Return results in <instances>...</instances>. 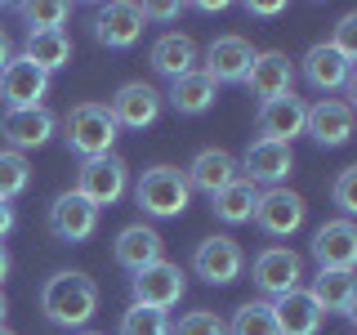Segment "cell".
<instances>
[{
	"label": "cell",
	"mask_w": 357,
	"mask_h": 335,
	"mask_svg": "<svg viewBox=\"0 0 357 335\" xmlns=\"http://www.w3.org/2000/svg\"><path fill=\"white\" fill-rule=\"evenodd\" d=\"M40 313L54 322V327L85 331L89 318L98 313V286L89 282L85 273H76V268H63V273L45 277V286H40Z\"/></svg>",
	"instance_id": "6da1fadb"
},
{
	"label": "cell",
	"mask_w": 357,
	"mask_h": 335,
	"mask_svg": "<svg viewBox=\"0 0 357 335\" xmlns=\"http://www.w3.org/2000/svg\"><path fill=\"white\" fill-rule=\"evenodd\" d=\"M188 201H192V188H188L183 170H174V165H152L134 184V206L148 219H178L188 210Z\"/></svg>",
	"instance_id": "7a4b0ae2"
},
{
	"label": "cell",
	"mask_w": 357,
	"mask_h": 335,
	"mask_svg": "<svg viewBox=\"0 0 357 335\" xmlns=\"http://www.w3.org/2000/svg\"><path fill=\"white\" fill-rule=\"evenodd\" d=\"M116 121H112L107 103H76L72 112L63 117V139L81 161L89 156H107L112 143H116Z\"/></svg>",
	"instance_id": "3957f363"
},
{
	"label": "cell",
	"mask_w": 357,
	"mask_h": 335,
	"mask_svg": "<svg viewBox=\"0 0 357 335\" xmlns=\"http://www.w3.org/2000/svg\"><path fill=\"white\" fill-rule=\"evenodd\" d=\"M126 188H130V165L121 161L116 152H107V156H89V161L76 165V188L72 193H81L89 206H116L121 197H126Z\"/></svg>",
	"instance_id": "277c9868"
},
{
	"label": "cell",
	"mask_w": 357,
	"mask_h": 335,
	"mask_svg": "<svg viewBox=\"0 0 357 335\" xmlns=\"http://www.w3.org/2000/svg\"><path fill=\"white\" fill-rule=\"evenodd\" d=\"M250 277H255V286H259L264 295L282 299L290 290H299V282H304V260H299L290 246H264V251L255 255V264H250Z\"/></svg>",
	"instance_id": "5b68a950"
},
{
	"label": "cell",
	"mask_w": 357,
	"mask_h": 335,
	"mask_svg": "<svg viewBox=\"0 0 357 335\" xmlns=\"http://www.w3.org/2000/svg\"><path fill=\"white\" fill-rule=\"evenodd\" d=\"M130 290H134V304H143V308H156V313H170L178 299H183V268L170 264V260H161V264H148L143 273H134L130 277Z\"/></svg>",
	"instance_id": "8992f818"
},
{
	"label": "cell",
	"mask_w": 357,
	"mask_h": 335,
	"mask_svg": "<svg viewBox=\"0 0 357 335\" xmlns=\"http://www.w3.org/2000/svg\"><path fill=\"white\" fill-rule=\"evenodd\" d=\"M241 268H245V251L228 237V232L206 237V241L197 246V255H192V273H197L206 286H228V282H237Z\"/></svg>",
	"instance_id": "52a82bcc"
},
{
	"label": "cell",
	"mask_w": 357,
	"mask_h": 335,
	"mask_svg": "<svg viewBox=\"0 0 357 335\" xmlns=\"http://www.w3.org/2000/svg\"><path fill=\"white\" fill-rule=\"evenodd\" d=\"M161 107H165L161 89H152L148 81H126L116 94H112V103H107L116 130H148V126H156Z\"/></svg>",
	"instance_id": "ba28073f"
},
{
	"label": "cell",
	"mask_w": 357,
	"mask_h": 335,
	"mask_svg": "<svg viewBox=\"0 0 357 335\" xmlns=\"http://www.w3.org/2000/svg\"><path fill=\"white\" fill-rule=\"evenodd\" d=\"M59 130V117L50 107H9L0 117V139L9 143V152H31L45 148Z\"/></svg>",
	"instance_id": "9c48e42d"
},
{
	"label": "cell",
	"mask_w": 357,
	"mask_h": 335,
	"mask_svg": "<svg viewBox=\"0 0 357 335\" xmlns=\"http://www.w3.org/2000/svg\"><path fill=\"white\" fill-rule=\"evenodd\" d=\"M304 197L290 193V188H268V193H259V201H255V223H259V232H268V237H290V232L304 228Z\"/></svg>",
	"instance_id": "30bf717a"
},
{
	"label": "cell",
	"mask_w": 357,
	"mask_h": 335,
	"mask_svg": "<svg viewBox=\"0 0 357 335\" xmlns=\"http://www.w3.org/2000/svg\"><path fill=\"white\" fill-rule=\"evenodd\" d=\"M304 134L321 148H344L353 139V103L349 98H317L304 112Z\"/></svg>",
	"instance_id": "8fae6325"
},
{
	"label": "cell",
	"mask_w": 357,
	"mask_h": 335,
	"mask_svg": "<svg viewBox=\"0 0 357 335\" xmlns=\"http://www.w3.org/2000/svg\"><path fill=\"white\" fill-rule=\"evenodd\" d=\"M45 94H50V72H40L36 63H27L22 54L5 63L0 72V98H5V112L9 107H45Z\"/></svg>",
	"instance_id": "7c38bea8"
},
{
	"label": "cell",
	"mask_w": 357,
	"mask_h": 335,
	"mask_svg": "<svg viewBox=\"0 0 357 335\" xmlns=\"http://www.w3.org/2000/svg\"><path fill=\"white\" fill-rule=\"evenodd\" d=\"M143 27H148V18H143V5H134V0H112L94 14V40L107 50H130L143 36Z\"/></svg>",
	"instance_id": "4fadbf2b"
},
{
	"label": "cell",
	"mask_w": 357,
	"mask_h": 335,
	"mask_svg": "<svg viewBox=\"0 0 357 335\" xmlns=\"http://www.w3.org/2000/svg\"><path fill=\"white\" fill-rule=\"evenodd\" d=\"M290 170H295V148H286V143H268V139H255L250 148L241 156V179H250L255 188L268 184V188H282Z\"/></svg>",
	"instance_id": "5bb4252c"
},
{
	"label": "cell",
	"mask_w": 357,
	"mask_h": 335,
	"mask_svg": "<svg viewBox=\"0 0 357 335\" xmlns=\"http://www.w3.org/2000/svg\"><path fill=\"white\" fill-rule=\"evenodd\" d=\"M308 251H312V260H317V268L353 273V264H357V228H353V219H331V223H321V228L312 232Z\"/></svg>",
	"instance_id": "9a60e30c"
},
{
	"label": "cell",
	"mask_w": 357,
	"mask_h": 335,
	"mask_svg": "<svg viewBox=\"0 0 357 335\" xmlns=\"http://www.w3.org/2000/svg\"><path fill=\"white\" fill-rule=\"evenodd\" d=\"M94 228H98V206H89V201L81 193H59L54 197V206H50V232L59 241H72V246H81L94 237Z\"/></svg>",
	"instance_id": "2e32d148"
},
{
	"label": "cell",
	"mask_w": 357,
	"mask_h": 335,
	"mask_svg": "<svg viewBox=\"0 0 357 335\" xmlns=\"http://www.w3.org/2000/svg\"><path fill=\"white\" fill-rule=\"evenodd\" d=\"M241 85L250 89L259 103L286 98L290 85H295V63H290V54H282V50H264V54H255V63H250V72H245Z\"/></svg>",
	"instance_id": "e0dca14e"
},
{
	"label": "cell",
	"mask_w": 357,
	"mask_h": 335,
	"mask_svg": "<svg viewBox=\"0 0 357 335\" xmlns=\"http://www.w3.org/2000/svg\"><path fill=\"white\" fill-rule=\"evenodd\" d=\"M112 255H116V264L134 277L148 264L165 260V241H161V232H156L152 223H126V228L116 232V241H112Z\"/></svg>",
	"instance_id": "ac0fdd59"
},
{
	"label": "cell",
	"mask_w": 357,
	"mask_h": 335,
	"mask_svg": "<svg viewBox=\"0 0 357 335\" xmlns=\"http://www.w3.org/2000/svg\"><path fill=\"white\" fill-rule=\"evenodd\" d=\"M304 112H308V103H299L295 94L259 103V112H255V134L268 139V143H286L290 148V143L304 134Z\"/></svg>",
	"instance_id": "d6986e66"
},
{
	"label": "cell",
	"mask_w": 357,
	"mask_h": 335,
	"mask_svg": "<svg viewBox=\"0 0 357 335\" xmlns=\"http://www.w3.org/2000/svg\"><path fill=\"white\" fill-rule=\"evenodd\" d=\"M255 54H259V50H255V45L245 40V36H219V40H210V50H206V67H201V72H206L215 85L245 81V72H250Z\"/></svg>",
	"instance_id": "ffe728a7"
},
{
	"label": "cell",
	"mask_w": 357,
	"mask_h": 335,
	"mask_svg": "<svg viewBox=\"0 0 357 335\" xmlns=\"http://www.w3.org/2000/svg\"><path fill=\"white\" fill-rule=\"evenodd\" d=\"M183 179H188V188H192V193L215 197V193H223V188L237 179V156H232L228 148H201L192 156V165L183 170Z\"/></svg>",
	"instance_id": "44dd1931"
},
{
	"label": "cell",
	"mask_w": 357,
	"mask_h": 335,
	"mask_svg": "<svg viewBox=\"0 0 357 335\" xmlns=\"http://www.w3.org/2000/svg\"><path fill=\"white\" fill-rule=\"evenodd\" d=\"M304 81L312 89H321V94H335V89H344L353 81V59H344L331 40H321L304 54Z\"/></svg>",
	"instance_id": "7402d4cb"
},
{
	"label": "cell",
	"mask_w": 357,
	"mask_h": 335,
	"mask_svg": "<svg viewBox=\"0 0 357 335\" xmlns=\"http://www.w3.org/2000/svg\"><path fill=\"white\" fill-rule=\"evenodd\" d=\"M197 59H201L197 40L183 36V31H161V36L152 40V50H148L152 72L170 76V81H178V76H188V72H197Z\"/></svg>",
	"instance_id": "603a6c76"
},
{
	"label": "cell",
	"mask_w": 357,
	"mask_h": 335,
	"mask_svg": "<svg viewBox=\"0 0 357 335\" xmlns=\"http://www.w3.org/2000/svg\"><path fill=\"white\" fill-rule=\"evenodd\" d=\"M273 318H277V335H317L326 313H321L317 299L299 286V290H290V295L273 299Z\"/></svg>",
	"instance_id": "cb8c5ba5"
},
{
	"label": "cell",
	"mask_w": 357,
	"mask_h": 335,
	"mask_svg": "<svg viewBox=\"0 0 357 335\" xmlns=\"http://www.w3.org/2000/svg\"><path fill=\"white\" fill-rule=\"evenodd\" d=\"M308 295L317 299L321 313H340V318H357V277L335 273V268H317Z\"/></svg>",
	"instance_id": "d4e9b609"
},
{
	"label": "cell",
	"mask_w": 357,
	"mask_h": 335,
	"mask_svg": "<svg viewBox=\"0 0 357 335\" xmlns=\"http://www.w3.org/2000/svg\"><path fill=\"white\" fill-rule=\"evenodd\" d=\"M161 98L178 112V117H201V112L215 107L219 85L197 67V72H188V76H178V81H170V94H161Z\"/></svg>",
	"instance_id": "484cf974"
},
{
	"label": "cell",
	"mask_w": 357,
	"mask_h": 335,
	"mask_svg": "<svg viewBox=\"0 0 357 335\" xmlns=\"http://www.w3.org/2000/svg\"><path fill=\"white\" fill-rule=\"evenodd\" d=\"M255 201H259V188L237 174L223 193L210 197V210H215V219H223V223H250L255 219Z\"/></svg>",
	"instance_id": "4316f807"
},
{
	"label": "cell",
	"mask_w": 357,
	"mask_h": 335,
	"mask_svg": "<svg viewBox=\"0 0 357 335\" xmlns=\"http://www.w3.org/2000/svg\"><path fill=\"white\" fill-rule=\"evenodd\" d=\"M22 59L36 63L40 72H59V67L72 63V36L67 31H36V36H27V50H22Z\"/></svg>",
	"instance_id": "83f0119b"
},
{
	"label": "cell",
	"mask_w": 357,
	"mask_h": 335,
	"mask_svg": "<svg viewBox=\"0 0 357 335\" xmlns=\"http://www.w3.org/2000/svg\"><path fill=\"white\" fill-rule=\"evenodd\" d=\"M228 335H277V318L268 299H245V304L232 313Z\"/></svg>",
	"instance_id": "f1b7e54d"
},
{
	"label": "cell",
	"mask_w": 357,
	"mask_h": 335,
	"mask_svg": "<svg viewBox=\"0 0 357 335\" xmlns=\"http://www.w3.org/2000/svg\"><path fill=\"white\" fill-rule=\"evenodd\" d=\"M22 22H27V36H36V31H63V22L72 18V5H63V0H36V5H18Z\"/></svg>",
	"instance_id": "f546056e"
},
{
	"label": "cell",
	"mask_w": 357,
	"mask_h": 335,
	"mask_svg": "<svg viewBox=\"0 0 357 335\" xmlns=\"http://www.w3.org/2000/svg\"><path fill=\"white\" fill-rule=\"evenodd\" d=\"M31 188V165L22 152H9L0 148V201H14Z\"/></svg>",
	"instance_id": "4dcf8cb0"
},
{
	"label": "cell",
	"mask_w": 357,
	"mask_h": 335,
	"mask_svg": "<svg viewBox=\"0 0 357 335\" xmlns=\"http://www.w3.org/2000/svg\"><path fill=\"white\" fill-rule=\"evenodd\" d=\"M116 335H170V318L156 308H143V304H130L121 313V331Z\"/></svg>",
	"instance_id": "1f68e13d"
},
{
	"label": "cell",
	"mask_w": 357,
	"mask_h": 335,
	"mask_svg": "<svg viewBox=\"0 0 357 335\" xmlns=\"http://www.w3.org/2000/svg\"><path fill=\"white\" fill-rule=\"evenodd\" d=\"M170 335H228V322L210 308H192L178 322H170Z\"/></svg>",
	"instance_id": "d6a6232c"
},
{
	"label": "cell",
	"mask_w": 357,
	"mask_h": 335,
	"mask_svg": "<svg viewBox=\"0 0 357 335\" xmlns=\"http://www.w3.org/2000/svg\"><path fill=\"white\" fill-rule=\"evenodd\" d=\"M331 201L340 206V219L357 215V165H344V170L335 174V184H331Z\"/></svg>",
	"instance_id": "836d02e7"
},
{
	"label": "cell",
	"mask_w": 357,
	"mask_h": 335,
	"mask_svg": "<svg viewBox=\"0 0 357 335\" xmlns=\"http://www.w3.org/2000/svg\"><path fill=\"white\" fill-rule=\"evenodd\" d=\"M335 50L344 54V59H357V14H344L340 27H335Z\"/></svg>",
	"instance_id": "e575fe53"
},
{
	"label": "cell",
	"mask_w": 357,
	"mask_h": 335,
	"mask_svg": "<svg viewBox=\"0 0 357 335\" xmlns=\"http://www.w3.org/2000/svg\"><path fill=\"white\" fill-rule=\"evenodd\" d=\"M183 14V5H143V18H161V22H174Z\"/></svg>",
	"instance_id": "d590c367"
},
{
	"label": "cell",
	"mask_w": 357,
	"mask_h": 335,
	"mask_svg": "<svg viewBox=\"0 0 357 335\" xmlns=\"http://www.w3.org/2000/svg\"><path fill=\"white\" fill-rule=\"evenodd\" d=\"M245 9H250L255 18H277L286 5H282V0H255V5H245Z\"/></svg>",
	"instance_id": "8d00e7d4"
},
{
	"label": "cell",
	"mask_w": 357,
	"mask_h": 335,
	"mask_svg": "<svg viewBox=\"0 0 357 335\" xmlns=\"http://www.w3.org/2000/svg\"><path fill=\"white\" fill-rule=\"evenodd\" d=\"M14 223H18V215H14V206H9V201H0V241H5L9 232H14Z\"/></svg>",
	"instance_id": "74e56055"
},
{
	"label": "cell",
	"mask_w": 357,
	"mask_h": 335,
	"mask_svg": "<svg viewBox=\"0 0 357 335\" xmlns=\"http://www.w3.org/2000/svg\"><path fill=\"white\" fill-rule=\"evenodd\" d=\"M14 59V40L5 36V27H0V72H5V63Z\"/></svg>",
	"instance_id": "f35d334b"
},
{
	"label": "cell",
	"mask_w": 357,
	"mask_h": 335,
	"mask_svg": "<svg viewBox=\"0 0 357 335\" xmlns=\"http://www.w3.org/2000/svg\"><path fill=\"white\" fill-rule=\"evenodd\" d=\"M9 268H14V264H9V251H5V241H0V286H5V277H9Z\"/></svg>",
	"instance_id": "ab89813d"
},
{
	"label": "cell",
	"mask_w": 357,
	"mask_h": 335,
	"mask_svg": "<svg viewBox=\"0 0 357 335\" xmlns=\"http://www.w3.org/2000/svg\"><path fill=\"white\" fill-rule=\"evenodd\" d=\"M201 14H223V0H206V5H197Z\"/></svg>",
	"instance_id": "60d3db41"
},
{
	"label": "cell",
	"mask_w": 357,
	"mask_h": 335,
	"mask_svg": "<svg viewBox=\"0 0 357 335\" xmlns=\"http://www.w3.org/2000/svg\"><path fill=\"white\" fill-rule=\"evenodd\" d=\"M5 318H9V299H5V290H0V327H5Z\"/></svg>",
	"instance_id": "b9f144b4"
},
{
	"label": "cell",
	"mask_w": 357,
	"mask_h": 335,
	"mask_svg": "<svg viewBox=\"0 0 357 335\" xmlns=\"http://www.w3.org/2000/svg\"><path fill=\"white\" fill-rule=\"evenodd\" d=\"M0 335H18V331H9V327H0Z\"/></svg>",
	"instance_id": "7bdbcfd3"
},
{
	"label": "cell",
	"mask_w": 357,
	"mask_h": 335,
	"mask_svg": "<svg viewBox=\"0 0 357 335\" xmlns=\"http://www.w3.org/2000/svg\"><path fill=\"white\" fill-rule=\"evenodd\" d=\"M76 335H103V331H76Z\"/></svg>",
	"instance_id": "ee69618b"
}]
</instances>
